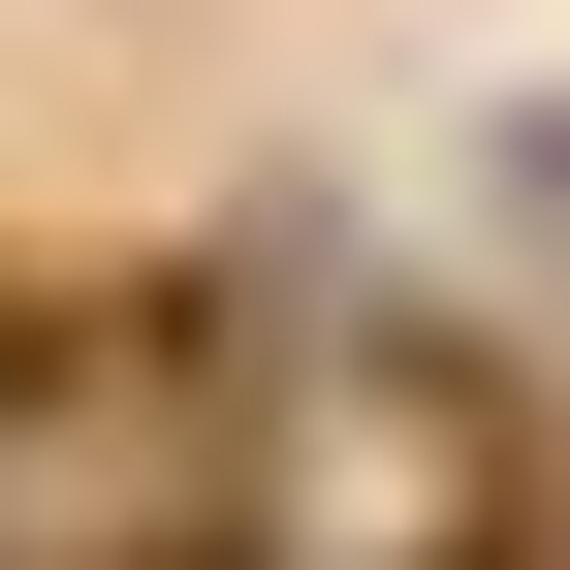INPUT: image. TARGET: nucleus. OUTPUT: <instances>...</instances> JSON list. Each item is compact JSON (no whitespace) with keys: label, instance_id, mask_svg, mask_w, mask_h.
<instances>
[{"label":"nucleus","instance_id":"nucleus-1","mask_svg":"<svg viewBox=\"0 0 570 570\" xmlns=\"http://www.w3.org/2000/svg\"><path fill=\"white\" fill-rule=\"evenodd\" d=\"M444 412H475V381H444ZM444 570H570V508H539V444H508V412L444 444Z\"/></svg>","mask_w":570,"mask_h":570}]
</instances>
